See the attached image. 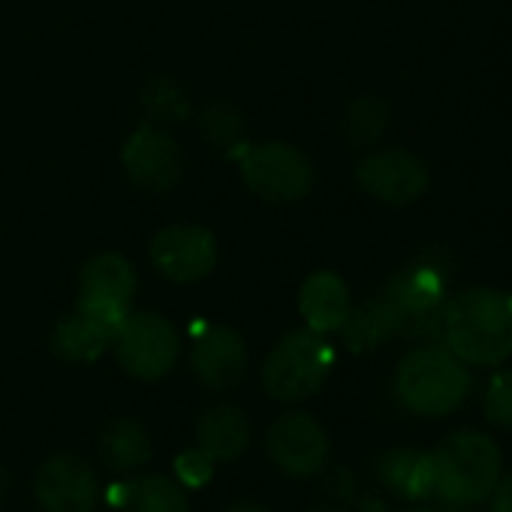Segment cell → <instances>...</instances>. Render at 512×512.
Masks as SVG:
<instances>
[{
  "mask_svg": "<svg viewBox=\"0 0 512 512\" xmlns=\"http://www.w3.org/2000/svg\"><path fill=\"white\" fill-rule=\"evenodd\" d=\"M356 178L368 196L386 205H410L428 190L425 163L401 148L377 151L356 166Z\"/></svg>",
  "mask_w": 512,
  "mask_h": 512,
  "instance_id": "cell-11",
  "label": "cell"
},
{
  "mask_svg": "<svg viewBox=\"0 0 512 512\" xmlns=\"http://www.w3.org/2000/svg\"><path fill=\"white\" fill-rule=\"evenodd\" d=\"M335 365V350L323 332L299 329L290 332L278 347L266 356L263 386L275 401L296 404L323 389Z\"/></svg>",
  "mask_w": 512,
  "mask_h": 512,
  "instance_id": "cell-5",
  "label": "cell"
},
{
  "mask_svg": "<svg viewBox=\"0 0 512 512\" xmlns=\"http://www.w3.org/2000/svg\"><path fill=\"white\" fill-rule=\"evenodd\" d=\"M151 266L160 278L172 284H193L214 272L217 266V241L202 226H166L154 235L151 247Z\"/></svg>",
  "mask_w": 512,
  "mask_h": 512,
  "instance_id": "cell-10",
  "label": "cell"
},
{
  "mask_svg": "<svg viewBox=\"0 0 512 512\" xmlns=\"http://www.w3.org/2000/svg\"><path fill=\"white\" fill-rule=\"evenodd\" d=\"M431 497L443 506H476L485 503L503 476L500 446L473 428L446 434L431 452Z\"/></svg>",
  "mask_w": 512,
  "mask_h": 512,
  "instance_id": "cell-2",
  "label": "cell"
},
{
  "mask_svg": "<svg viewBox=\"0 0 512 512\" xmlns=\"http://www.w3.org/2000/svg\"><path fill=\"white\" fill-rule=\"evenodd\" d=\"M344 335V344L353 350V353H365V350H374L380 347L383 341H389L395 332V317L386 305L383 296H374L368 302H362L359 308H350L344 326L338 329Z\"/></svg>",
  "mask_w": 512,
  "mask_h": 512,
  "instance_id": "cell-20",
  "label": "cell"
},
{
  "mask_svg": "<svg viewBox=\"0 0 512 512\" xmlns=\"http://www.w3.org/2000/svg\"><path fill=\"white\" fill-rule=\"evenodd\" d=\"M124 169L127 175L151 193H163L181 181L184 157L175 145V139L157 127H139L127 145H124Z\"/></svg>",
  "mask_w": 512,
  "mask_h": 512,
  "instance_id": "cell-12",
  "label": "cell"
},
{
  "mask_svg": "<svg viewBox=\"0 0 512 512\" xmlns=\"http://www.w3.org/2000/svg\"><path fill=\"white\" fill-rule=\"evenodd\" d=\"M121 512H190V497L175 476L142 473L118 488L112 500Z\"/></svg>",
  "mask_w": 512,
  "mask_h": 512,
  "instance_id": "cell-17",
  "label": "cell"
},
{
  "mask_svg": "<svg viewBox=\"0 0 512 512\" xmlns=\"http://www.w3.org/2000/svg\"><path fill=\"white\" fill-rule=\"evenodd\" d=\"M244 184L269 202H299L314 187L311 160L284 142L256 145L241 157Z\"/></svg>",
  "mask_w": 512,
  "mask_h": 512,
  "instance_id": "cell-6",
  "label": "cell"
},
{
  "mask_svg": "<svg viewBox=\"0 0 512 512\" xmlns=\"http://www.w3.org/2000/svg\"><path fill=\"white\" fill-rule=\"evenodd\" d=\"M226 512H269V509L260 506V503H253V500H238V503L226 506Z\"/></svg>",
  "mask_w": 512,
  "mask_h": 512,
  "instance_id": "cell-29",
  "label": "cell"
},
{
  "mask_svg": "<svg viewBox=\"0 0 512 512\" xmlns=\"http://www.w3.org/2000/svg\"><path fill=\"white\" fill-rule=\"evenodd\" d=\"M326 494L335 500V503H347L356 497V476L347 470V467H335L329 476H326Z\"/></svg>",
  "mask_w": 512,
  "mask_h": 512,
  "instance_id": "cell-26",
  "label": "cell"
},
{
  "mask_svg": "<svg viewBox=\"0 0 512 512\" xmlns=\"http://www.w3.org/2000/svg\"><path fill=\"white\" fill-rule=\"evenodd\" d=\"M440 335L446 347L476 368L500 365L512 356V293L470 287L446 299Z\"/></svg>",
  "mask_w": 512,
  "mask_h": 512,
  "instance_id": "cell-1",
  "label": "cell"
},
{
  "mask_svg": "<svg viewBox=\"0 0 512 512\" xmlns=\"http://www.w3.org/2000/svg\"><path fill=\"white\" fill-rule=\"evenodd\" d=\"M467 392L470 371L446 344H422L395 368V398L416 416H449L464 404Z\"/></svg>",
  "mask_w": 512,
  "mask_h": 512,
  "instance_id": "cell-3",
  "label": "cell"
},
{
  "mask_svg": "<svg viewBox=\"0 0 512 512\" xmlns=\"http://www.w3.org/2000/svg\"><path fill=\"white\" fill-rule=\"evenodd\" d=\"M356 512H386V503L374 494H365L356 500Z\"/></svg>",
  "mask_w": 512,
  "mask_h": 512,
  "instance_id": "cell-28",
  "label": "cell"
},
{
  "mask_svg": "<svg viewBox=\"0 0 512 512\" xmlns=\"http://www.w3.org/2000/svg\"><path fill=\"white\" fill-rule=\"evenodd\" d=\"M112 341L88 320L82 317L79 311L64 317L55 332H52V350L58 359L70 362V365H91L103 356V350L109 347Z\"/></svg>",
  "mask_w": 512,
  "mask_h": 512,
  "instance_id": "cell-21",
  "label": "cell"
},
{
  "mask_svg": "<svg viewBox=\"0 0 512 512\" xmlns=\"http://www.w3.org/2000/svg\"><path fill=\"white\" fill-rule=\"evenodd\" d=\"M452 269L434 256L401 269L380 293L395 317V332L404 338H434L443 323Z\"/></svg>",
  "mask_w": 512,
  "mask_h": 512,
  "instance_id": "cell-4",
  "label": "cell"
},
{
  "mask_svg": "<svg viewBox=\"0 0 512 512\" xmlns=\"http://www.w3.org/2000/svg\"><path fill=\"white\" fill-rule=\"evenodd\" d=\"M488 500H491L488 512H512V473L500 476V482L494 485Z\"/></svg>",
  "mask_w": 512,
  "mask_h": 512,
  "instance_id": "cell-27",
  "label": "cell"
},
{
  "mask_svg": "<svg viewBox=\"0 0 512 512\" xmlns=\"http://www.w3.org/2000/svg\"><path fill=\"white\" fill-rule=\"evenodd\" d=\"M250 446V422L232 404L208 407L196 419V449L205 452L214 464L238 461Z\"/></svg>",
  "mask_w": 512,
  "mask_h": 512,
  "instance_id": "cell-14",
  "label": "cell"
},
{
  "mask_svg": "<svg viewBox=\"0 0 512 512\" xmlns=\"http://www.w3.org/2000/svg\"><path fill=\"white\" fill-rule=\"evenodd\" d=\"M34 497L43 512H97V470L82 455L58 452L40 464L34 476Z\"/></svg>",
  "mask_w": 512,
  "mask_h": 512,
  "instance_id": "cell-9",
  "label": "cell"
},
{
  "mask_svg": "<svg viewBox=\"0 0 512 512\" xmlns=\"http://www.w3.org/2000/svg\"><path fill=\"white\" fill-rule=\"evenodd\" d=\"M79 284H82V296H88V299H103V302L130 308L133 293H136V272L124 256L100 253L82 269Z\"/></svg>",
  "mask_w": 512,
  "mask_h": 512,
  "instance_id": "cell-19",
  "label": "cell"
},
{
  "mask_svg": "<svg viewBox=\"0 0 512 512\" xmlns=\"http://www.w3.org/2000/svg\"><path fill=\"white\" fill-rule=\"evenodd\" d=\"M190 365H193L196 380L205 389H211V392L232 389L247 371L244 338L235 329L211 326L196 338L193 353H190Z\"/></svg>",
  "mask_w": 512,
  "mask_h": 512,
  "instance_id": "cell-13",
  "label": "cell"
},
{
  "mask_svg": "<svg viewBox=\"0 0 512 512\" xmlns=\"http://www.w3.org/2000/svg\"><path fill=\"white\" fill-rule=\"evenodd\" d=\"M350 290L335 272H317L302 284L299 293V311L314 332H338L350 314Z\"/></svg>",
  "mask_w": 512,
  "mask_h": 512,
  "instance_id": "cell-16",
  "label": "cell"
},
{
  "mask_svg": "<svg viewBox=\"0 0 512 512\" xmlns=\"http://www.w3.org/2000/svg\"><path fill=\"white\" fill-rule=\"evenodd\" d=\"M482 407H485V419L494 428L512 431V371H500L488 380Z\"/></svg>",
  "mask_w": 512,
  "mask_h": 512,
  "instance_id": "cell-23",
  "label": "cell"
},
{
  "mask_svg": "<svg viewBox=\"0 0 512 512\" xmlns=\"http://www.w3.org/2000/svg\"><path fill=\"white\" fill-rule=\"evenodd\" d=\"M211 470H214V461L199 452V449H187L184 455H178L175 461V479L184 485V488H199L211 479Z\"/></svg>",
  "mask_w": 512,
  "mask_h": 512,
  "instance_id": "cell-24",
  "label": "cell"
},
{
  "mask_svg": "<svg viewBox=\"0 0 512 512\" xmlns=\"http://www.w3.org/2000/svg\"><path fill=\"white\" fill-rule=\"evenodd\" d=\"M374 476L380 485L401 500H428L431 497V461L428 452L416 446H392L374 458Z\"/></svg>",
  "mask_w": 512,
  "mask_h": 512,
  "instance_id": "cell-15",
  "label": "cell"
},
{
  "mask_svg": "<svg viewBox=\"0 0 512 512\" xmlns=\"http://www.w3.org/2000/svg\"><path fill=\"white\" fill-rule=\"evenodd\" d=\"M100 458L109 470L115 473H133V470H142L151 458V434L145 431L142 422L130 419V416H121V419H112L103 431H100Z\"/></svg>",
  "mask_w": 512,
  "mask_h": 512,
  "instance_id": "cell-18",
  "label": "cell"
},
{
  "mask_svg": "<svg viewBox=\"0 0 512 512\" xmlns=\"http://www.w3.org/2000/svg\"><path fill=\"white\" fill-rule=\"evenodd\" d=\"M329 449V434L311 413H284L266 434L272 464L293 479L317 476L329 461Z\"/></svg>",
  "mask_w": 512,
  "mask_h": 512,
  "instance_id": "cell-8",
  "label": "cell"
},
{
  "mask_svg": "<svg viewBox=\"0 0 512 512\" xmlns=\"http://www.w3.org/2000/svg\"><path fill=\"white\" fill-rule=\"evenodd\" d=\"M118 365L136 380H160L178 362V335L157 314H133L112 341Z\"/></svg>",
  "mask_w": 512,
  "mask_h": 512,
  "instance_id": "cell-7",
  "label": "cell"
},
{
  "mask_svg": "<svg viewBox=\"0 0 512 512\" xmlns=\"http://www.w3.org/2000/svg\"><path fill=\"white\" fill-rule=\"evenodd\" d=\"M308 512H338V509H332V506H314V509H308Z\"/></svg>",
  "mask_w": 512,
  "mask_h": 512,
  "instance_id": "cell-31",
  "label": "cell"
},
{
  "mask_svg": "<svg viewBox=\"0 0 512 512\" xmlns=\"http://www.w3.org/2000/svg\"><path fill=\"white\" fill-rule=\"evenodd\" d=\"M163 97H157L154 91H148L145 94V106L157 115V118H184V112H187V106H184V97L175 91V85L172 82H163Z\"/></svg>",
  "mask_w": 512,
  "mask_h": 512,
  "instance_id": "cell-25",
  "label": "cell"
},
{
  "mask_svg": "<svg viewBox=\"0 0 512 512\" xmlns=\"http://www.w3.org/2000/svg\"><path fill=\"white\" fill-rule=\"evenodd\" d=\"M407 512H446L443 506H416V509H407Z\"/></svg>",
  "mask_w": 512,
  "mask_h": 512,
  "instance_id": "cell-30",
  "label": "cell"
},
{
  "mask_svg": "<svg viewBox=\"0 0 512 512\" xmlns=\"http://www.w3.org/2000/svg\"><path fill=\"white\" fill-rule=\"evenodd\" d=\"M386 124H389V106L380 97H359L347 106L344 130H347V139L356 145L377 142Z\"/></svg>",
  "mask_w": 512,
  "mask_h": 512,
  "instance_id": "cell-22",
  "label": "cell"
}]
</instances>
